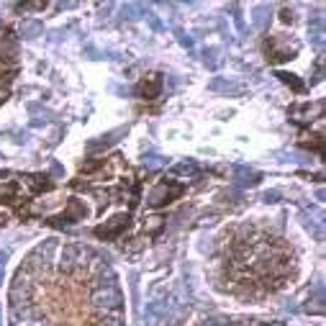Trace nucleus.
<instances>
[{"label": "nucleus", "mask_w": 326, "mask_h": 326, "mask_svg": "<svg viewBox=\"0 0 326 326\" xmlns=\"http://www.w3.org/2000/svg\"><path fill=\"white\" fill-rule=\"evenodd\" d=\"M172 172H175V175H198V165L183 162V165H178V167H172Z\"/></svg>", "instance_id": "4468645a"}, {"label": "nucleus", "mask_w": 326, "mask_h": 326, "mask_svg": "<svg viewBox=\"0 0 326 326\" xmlns=\"http://www.w3.org/2000/svg\"><path fill=\"white\" fill-rule=\"evenodd\" d=\"M280 16H282V24H290V21H293V13H290V11H282Z\"/></svg>", "instance_id": "6ab92c4d"}, {"label": "nucleus", "mask_w": 326, "mask_h": 326, "mask_svg": "<svg viewBox=\"0 0 326 326\" xmlns=\"http://www.w3.org/2000/svg\"><path fill=\"white\" fill-rule=\"evenodd\" d=\"M126 134H128V128H126V126H123V128H116V131H111V134L100 136L98 141H90V144H88V151H100V149L113 146V144L118 141V136H126Z\"/></svg>", "instance_id": "423d86ee"}, {"label": "nucleus", "mask_w": 326, "mask_h": 326, "mask_svg": "<svg viewBox=\"0 0 326 326\" xmlns=\"http://www.w3.org/2000/svg\"><path fill=\"white\" fill-rule=\"evenodd\" d=\"M13 193H16V185H0V203H11Z\"/></svg>", "instance_id": "dca6fc26"}, {"label": "nucleus", "mask_w": 326, "mask_h": 326, "mask_svg": "<svg viewBox=\"0 0 326 326\" xmlns=\"http://www.w3.org/2000/svg\"><path fill=\"white\" fill-rule=\"evenodd\" d=\"M93 303L98 308H105V311H118L121 308V293L116 285H105V288H98L93 293Z\"/></svg>", "instance_id": "f03ea898"}, {"label": "nucleus", "mask_w": 326, "mask_h": 326, "mask_svg": "<svg viewBox=\"0 0 326 326\" xmlns=\"http://www.w3.org/2000/svg\"><path fill=\"white\" fill-rule=\"evenodd\" d=\"M80 254H82V249H80L77 244H67V247H64V252H62V270H64V272L75 270Z\"/></svg>", "instance_id": "0eeeda50"}, {"label": "nucleus", "mask_w": 326, "mask_h": 326, "mask_svg": "<svg viewBox=\"0 0 326 326\" xmlns=\"http://www.w3.org/2000/svg\"><path fill=\"white\" fill-rule=\"evenodd\" d=\"M24 8H29V11H44L47 6L44 3H24Z\"/></svg>", "instance_id": "a211bd4d"}, {"label": "nucleus", "mask_w": 326, "mask_h": 326, "mask_svg": "<svg viewBox=\"0 0 326 326\" xmlns=\"http://www.w3.org/2000/svg\"><path fill=\"white\" fill-rule=\"evenodd\" d=\"M128 213H118V216H113L108 224H103V226H98L95 229V236L98 239H113V236H118L123 229H128Z\"/></svg>", "instance_id": "7ed1b4c3"}, {"label": "nucleus", "mask_w": 326, "mask_h": 326, "mask_svg": "<svg viewBox=\"0 0 326 326\" xmlns=\"http://www.w3.org/2000/svg\"><path fill=\"white\" fill-rule=\"evenodd\" d=\"M178 195H183V185H178V183H170V180H165V183H159L154 190L149 193V198H146V203L151 206V208H159V206H167L170 201H175Z\"/></svg>", "instance_id": "f257e3e1"}, {"label": "nucleus", "mask_w": 326, "mask_h": 326, "mask_svg": "<svg viewBox=\"0 0 326 326\" xmlns=\"http://www.w3.org/2000/svg\"><path fill=\"white\" fill-rule=\"evenodd\" d=\"M162 229H165V219H162V216H151V219H146V221H144V231H146V234H151V236L159 234Z\"/></svg>", "instance_id": "f8f14e48"}, {"label": "nucleus", "mask_w": 326, "mask_h": 326, "mask_svg": "<svg viewBox=\"0 0 326 326\" xmlns=\"http://www.w3.org/2000/svg\"><path fill=\"white\" fill-rule=\"evenodd\" d=\"M18 59V39L6 34V36H0V62L3 64H16Z\"/></svg>", "instance_id": "39448f33"}, {"label": "nucleus", "mask_w": 326, "mask_h": 326, "mask_svg": "<svg viewBox=\"0 0 326 326\" xmlns=\"http://www.w3.org/2000/svg\"><path fill=\"white\" fill-rule=\"evenodd\" d=\"M100 165H103L100 159H95V162H88V165H82V172H95Z\"/></svg>", "instance_id": "f3484780"}, {"label": "nucleus", "mask_w": 326, "mask_h": 326, "mask_svg": "<svg viewBox=\"0 0 326 326\" xmlns=\"http://www.w3.org/2000/svg\"><path fill=\"white\" fill-rule=\"evenodd\" d=\"M313 111H321V103H318L316 108H311V103H306V105H293V108H290V113L295 116V121H313V118H311Z\"/></svg>", "instance_id": "9d476101"}, {"label": "nucleus", "mask_w": 326, "mask_h": 326, "mask_svg": "<svg viewBox=\"0 0 326 326\" xmlns=\"http://www.w3.org/2000/svg\"><path fill=\"white\" fill-rule=\"evenodd\" d=\"M236 178H242V180H236V183H242V185H257L259 183L257 172H247V170H236Z\"/></svg>", "instance_id": "ddd939ff"}, {"label": "nucleus", "mask_w": 326, "mask_h": 326, "mask_svg": "<svg viewBox=\"0 0 326 326\" xmlns=\"http://www.w3.org/2000/svg\"><path fill=\"white\" fill-rule=\"evenodd\" d=\"M64 216L75 224V221H82L85 216H88V208H85V203L82 201H77V198H72L70 203H67V211H64Z\"/></svg>", "instance_id": "6e6552de"}, {"label": "nucleus", "mask_w": 326, "mask_h": 326, "mask_svg": "<svg viewBox=\"0 0 326 326\" xmlns=\"http://www.w3.org/2000/svg\"><path fill=\"white\" fill-rule=\"evenodd\" d=\"M44 34V26L39 24V21H24V24H21V36L24 39H36V36H41Z\"/></svg>", "instance_id": "1a4fd4ad"}, {"label": "nucleus", "mask_w": 326, "mask_h": 326, "mask_svg": "<svg viewBox=\"0 0 326 326\" xmlns=\"http://www.w3.org/2000/svg\"><path fill=\"white\" fill-rule=\"evenodd\" d=\"M277 77L285 82V85H290V88L295 90V93H300L303 90V82L300 80H295V75H288V72H277Z\"/></svg>", "instance_id": "2eb2a0df"}, {"label": "nucleus", "mask_w": 326, "mask_h": 326, "mask_svg": "<svg viewBox=\"0 0 326 326\" xmlns=\"http://www.w3.org/2000/svg\"><path fill=\"white\" fill-rule=\"evenodd\" d=\"M159 93H162V77L159 75H151V77L141 80L139 88H136V95L144 98V100H154V98H159Z\"/></svg>", "instance_id": "20e7f679"}, {"label": "nucleus", "mask_w": 326, "mask_h": 326, "mask_svg": "<svg viewBox=\"0 0 326 326\" xmlns=\"http://www.w3.org/2000/svg\"><path fill=\"white\" fill-rule=\"evenodd\" d=\"M29 185H31L34 193H44V190L52 188V183H49L47 175H31V178H29Z\"/></svg>", "instance_id": "9b49d317"}]
</instances>
